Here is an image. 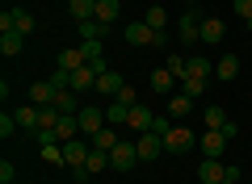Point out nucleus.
<instances>
[{"instance_id": "1", "label": "nucleus", "mask_w": 252, "mask_h": 184, "mask_svg": "<svg viewBox=\"0 0 252 184\" xmlns=\"http://www.w3.org/2000/svg\"><path fill=\"white\" fill-rule=\"evenodd\" d=\"M193 147H198L193 130L172 122V126H168V134H164V151H168V155H185V151H193Z\"/></svg>"}, {"instance_id": "2", "label": "nucleus", "mask_w": 252, "mask_h": 184, "mask_svg": "<svg viewBox=\"0 0 252 184\" xmlns=\"http://www.w3.org/2000/svg\"><path fill=\"white\" fill-rule=\"evenodd\" d=\"M126 42L130 46H168V34H156L147 21H135V26H126Z\"/></svg>"}, {"instance_id": "3", "label": "nucleus", "mask_w": 252, "mask_h": 184, "mask_svg": "<svg viewBox=\"0 0 252 184\" xmlns=\"http://www.w3.org/2000/svg\"><path fill=\"white\" fill-rule=\"evenodd\" d=\"M177 42H181V46H193V42H202V17H198L193 9L177 17Z\"/></svg>"}, {"instance_id": "4", "label": "nucleus", "mask_w": 252, "mask_h": 184, "mask_svg": "<svg viewBox=\"0 0 252 184\" xmlns=\"http://www.w3.org/2000/svg\"><path fill=\"white\" fill-rule=\"evenodd\" d=\"M135 151H139V163H152V159H160L164 155V138L156 130H143L135 138Z\"/></svg>"}, {"instance_id": "5", "label": "nucleus", "mask_w": 252, "mask_h": 184, "mask_svg": "<svg viewBox=\"0 0 252 184\" xmlns=\"http://www.w3.org/2000/svg\"><path fill=\"white\" fill-rule=\"evenodd\" d=\"M227 142H231V138H227L223 130H206V134L198 138V147H202V159H223Z\"/></svg>"}, {"instance_id": "6", "label": "nucleus", "mask_w": 252, "mask_h": 184, "mask_svg": "<svg viewBox=\"0 0 252 184\" xmlns=\"http://www.w3.org/2000/svg\"><path fill=\"white\" fill-rule=\"evenodd\" d=\"M135 163H139V151H135V142H118V147L109 151V167H114V172H130Z\"/></svg>"}, {"instance_id": "7", "label": "nucleus", "mask_w": 252, "mask_h": 184, "mask_svg": "<svg viewBox=\"0 0 252 184\" xmlns=\"http://www.w3.org/2000/svg\"><path fill=\"white\" fill-rule=\"evenodd\" d=\"M76 117H80V134H89V138L97 130H105V109H97V105H84Z\"/></svg>"}, {"instance_id": "8", "label": "nucleus", "mask_w": 252, "mask_h": 184, "mask_svg": "<svg viewBox=\"0 0 252 184\" xmlns=\"http://www.w3.org/2000/svg\"><path fill=\"white\" fill-rule=\"evenodd\" d=\"M198 180L202 184H223L227 180V163L223 159H202L198 163Z\"/></svg>"}, {"instance_id": "9", "label": "nucleus", "mask_w": 252, "mask_h": 184, "mask_svg": "<svg viewBox=\"0 0 252 184\" xmlns=\"http://www.w3.org/2000/svg\"><path fill=\"white\" fill-rule=\"evenodd\" d=\"M97 76H101V71L89 67V63L76 67V71H72V92H97Z\"/></svg>"}, {"instance_id": "10", "label": "nucleus", "mask_w": 252, "mask_h": 184, "mask_svg": "<svg viewBox=\"0 0 252 184\" xmlns=\"http://www.w3.org/2000/svg\"><path fill=\"white\" fill-rule=\"evenodd\" d=\"M177 88H181V79L172 76L168 67H156V71H152V92H164V97H172Z\"/></svg>"}, {"instance_id": "11", "label": "nucleus", "mask_w": 252, "mask_h": 184, "mask_svg": "<svg viewBox=\"0 0 252 184\" xmlns=\"http://www.w3.org/2000/svg\"><path fill=\"white\" fill-rule=\"evenodd\" d=\"M223 38H227V26H223V21H219V17H202V42H206V46H219Z\"/></svg>"}, {"instance_id": "12", "label": "nucleus", "mask_w": 252, "mask_h": 184, "mask_svg": "<svg viewBox=\"0 0 252 184\" xmlns=\"http://www.w3.org/2000/svg\"><path fill=\"white\" fill-rule=\"evenodd\" d=\"M55 97H59V88H55L51 79H38V84L30 88V101H34L38 109H42V105H55Z\"/></svg>"}, {"instance_id": "13", "label": "nucleus", "mask_w": 252, "mask_h": 184, "mask_svg": "<svg viewBox=\"0 0 252 184\" xmlns=\"http://www.w3.org/2000/svg\"><path fill=\"white\" fill-rule=\"evenodd\" d=\"M76 134H80V117H76V113H63L59 126H55V142H72Z\"/></svg>"}, {"instance_id": "14", "label": "nucleus", "mask_w": 252, "mask_h": 184, "mask_svg": "<svg viewBox=\"0 0 252 184\" xmlns=\"http://www.w3.org/2000/svg\"><path fill=\"white\" fill-rule=\"evenodd\" d=\"M89 142H80V138H72V142H63V159H67V167H80L84 159H89Z\"/></svg>"}, {"instance_id": "15", "label": "nucleus", "mask_w": 252, "mask_h": 184, "mask_svg": "<svg viewBox=\"0 0 252 184\" xmlns=\"http://www.w3.org/2000/svg\"><path fill=\"white\" fill-rule=\"evenodd\" d=\"M122 88H126V79L118 76V71H101V76H97V92H105L109 101H114L118 92H122Z\"/></svg>"}, {"instance_id": "16", "label": "nucleus", "mask_w": 252, "mask_h": 184, "mask_svg": "<svg viewBox=\"0 0 252 184\" xmlns=\"http://www.w3.org/2000/svg\"><path fill=\"white\" fill-rule=\"evenodd\" d=\"M21 46H26V34H17V29H9V34H0V54L4 59H17Z\"/></svg>"}, {"instance_id": "17", "label": "nucleus", "mask_w": 252, "mask_h": 184, "mask_svg": "<svg viewBox=\"0 0 252 184\" xmlns=\"http://www.w3.org/2000/svg\"><path fill=\"white\" fill-rule=\"evenodd\" d=\"M55 63H59L63 71H76V67H84L89 59H84V46H67V51H59V59H55Z\"/></svg>"}, {"instance_id": "18", "label": "nucleus", "mask_w": 252, "mask_h": 184, "mask_svg": "<svg viewBox=\"0 0 252 184\" xmlns=\"http://www.w3.org/2000/svg\"><path fill=\"white\" fill-rule=\"evenodd\" d=\"M189 109H193V97H185V92H172V97H168V117H172V122L189 117Z\"/></svg>"}, {"instance_id": "19", "label": "nucleus", "mask_w": 252, "mask_h": 184, "mask_svg": "<svg viewBox=\"0 0 252 184\" xmlns=\"http://www.w3.org/2000/svg\"><path fill=\"white\" fill-rule=\"evenodd\" d=\"M152 122H156V113H152V109H143V105H130V117H126V126H135V130L143 134V130H152Z\"/></svg>"}, {"instance_id": "20", "label": "nucleus", "mask_w": 252, "mask_h": 184, "mask_svg": "<svg viewBox=\"0 0 252 184\" xmlns=\"http://www.w3.org/2000/svg\"><path fill=\"white\" fill-rule=\"evenodd\" d=\"M76 29H80V42H101L109 26H101V21L93 17V21H76Z\"/></svg>"}, {"instance_id": "21", "label": "nucleus", "mask_w": 252, "mask_h": 184, "mask_svg": "<svg viewBox=\"0 0 252 184\" xmlns=\"http://www.w3.org/2000/svg\"><path fill=\"white\" fill-rule=\"evenodd\" d=\"M38 117H42V109H38L34 101H26V105L17 109V126L21 130H38Z\"/></svg>"}, {"instance_id": "22", "label": "nucleus", "mask_w": 252, "mask_h": 184, "mask_svg": "<svg viewBox=\"0 0 252 184\" xmlns=\"http://www.w3.org/2000/svg\"><path fill=\"white\" fill-rule=\"evenodd\" d=\"M118 13H122V4H118V0H97V13H93V17H97L101 26H114Z\"/></svg>"}, {"instance_id": "23", "label": "nucleus", "mask_w": 252, "mask_h": 184, "mask_svg": "<svg viewBox=\"0 0 252 184\" xmlns=\"http://www.w3.org/2000/svg\"><path fill=\"white\" fill-rule=\"evenodd\" d=\"M143 21H147L152 29H156V34H168V9H164V4H152Z\"/></svg>"}, {"instance_id": "24", "label": "nucleus", "mask_w": 252, "mask_h": 184, "mask_svg": "<svg viewBox=\"0 0 252 184\" xmlns=\"http://www.w3.org/2000/svg\"><path fill=\"white\" fill-rule=\"evenodd\" d=\"M215 76L219 79H235L240 76V54H223V59L215 63Z\"/></svg>"}, {"instance_id": "25", "label": "nucleus", "mask_w": 252, "mask_h": 184, "mask_svg": "<svg viewBox=\"0 0 252 184\" xmlns=\"http://www.w3.org/2000/svg\"><path fill=\"white\" fill-rule=\"evenodd\" d=\"M126 117H130V105H122V101H109V109H105V126H126Z\"/></svg>"}, {"instance_id": "26", "label": "nucleus", "mask_w": 252, "mask_h": 184, "mask_svg": "<svg viewBox=\"0 0 252 184\" xmlns=\"http://www.w3.org/2000/svg\"><path fill=\"white\" fill-rule=\"evenodd\" d=\"M13 29H17V34H34V29H38L34 13H26V9H13Z\"/></svg>"}, {"instance_id": "27", "label": "nucleus", "mask_w": 252, "mask_h": 184, "mask_svg": "<svg viewBox=\"0 0 252 184\" xmlns=\"http://www.w3.org/2000/svg\"><path fill=\"white\" fill-rule=\"evenodd\" d=\"M67 9H72L76 21H93V13H97V0H72Z\"/></svg>"}, {"instance_id": "28", "label": "nucleus", "mask_w": 252, "mask_h": 184, "mask_svg": "<svg viewBox=\"0 0 252 184\" xmlns=\"http://www.w3.org/2000/svg\"><path fill=\"white\" fill-rule=\"evenodd\" d=\"M118 142H122V138L114 134V126H105V130H97V134H93V147H101V151H114Z\"/></svg>"}, {"instance_id": "29", "label": "nucleus", "mask_w": 252, "mask_h": 184, "mask_svg": "<svg viewBox=\"0 0 252 184\" xmlns=\"http://www.w3.org/2000/svg\"><path fill=\"white\" fill-rule=\"evenodd\" d=\"M84 167H89V172H105V167H109V151L93 147V151H89V159H84Z\"/></svg>"}, {"instance_id": "30", "label": "nucleus", "mask_w": 252, "mask_h": 184, "mask_svg": "<svg viewBox=\"0 0 252 184\" xmlns=\"http://www.w3.org/2000/svg\"><path fill=\"white\" fill-rule=\"evenodd\" d=\"M55 109H59V113H80V109H76V92H72V88H59Z\"/></svg>"}, {"instance_id": "31", "label": "nucleus", "mask_w": 252, "mask_h": 184, "mask_svg": "<svg viewBox=\"0 0 252 184\" xmlns=\"http://www.w3.org/2000/svg\"><path fill=\"white\" fill-rule=\"evenodd\" d=\"M42 159H46L51 167H63V163H67V159H63V142H46V147H42Z\"/></svg>"}, {"instance_id": "32", "label": "nucleus", "mask_w": 252, "mask_h": 184, "mask_svg": "<svg viewBox=\"0 0 252 184\" xmlns=\"http://www.w3.org/2000/svg\"><path fill=\"white\" fill-rule=\"evenodd\" d=\"M177 92H185V97H202V92H206V79H198V76H185Z\"/></svg>"}, {"instance_id": "33", "label": "nucleus", "mask_w": 252, "mask_h": 184, "mask_svg": "<svg viewBox=\"0 0 252 184\" xmlns=\"http://www.w3.org/2000/svg\"><path fill=\"white\" fill-rule=\"evenodd\" d=\"M223 126H227V113L219 105H210L206 109V130H223Z\"/></svg>"}, {"instance_id": "34", "label": "nucleus", "mask_w": 252, "mask_h": 184, "mask_svg": "<svg viewBox=\"0 0 252 184\" xmlns=\"http://www.w3.org/2000/svg\"><path fill=\"white\" fill-rule=\"evenodd\" d=\"M21 126H17V113H0V138H13Z\"/></svg>"}, {"instance_id": "35", "label": "nucleus", "mask_w": 252, "mask_h": 184, "mask_svg": "<svg viewBox=\"0 0 252 184\" xmlns=\"http://www.w3.org/2000/svg\"><path fill=\"white\" fill-rule=\"evenodd\" d=\"M189 76H198V79H210V59H189Z\"/></svg>"}, {"instance_id": "36", "label": "nucleus", "mask_w": 252, "mask_h": 184, "mask_svg": "<svg viewBox=\"0 0 252 184\" xmlns=\"http://www.w3.org/2000/svg\"><path fill=\"white\" fill-rule=\"evenodd\" d=\"M0 184H17V167H13L9 159H4V163H0Z\"/></svg>"}, {"instance_id": "37", "label": "nucleus", "mask_w": 252, "mask_h": 184, "mask_svg": "<svg viewBox=\"0 0 252 184\" xmlns=\"http://www.w3.org/2000/svg\"><path fill=\"white\" fill-rule=\"evenodd\" d=\"M114 101H122V105H139V97H135V88H130V84H126V88H122V92H118Z\"/></svg>"}, {"instance_id": "38", "label": "nucleus", "mask_w": 252, "mask_h": 184, "mask_svg": "<svg viewBox=\"0 0 252 184\" xmlns=\"http://www.w3.org/2000/svg\"><path fill=\"white\" fill-rule=\"evenodd\" d=\"M235 13H240L244 21H252V0H235Z\"/></svg>"}, {"instance_id": "39", "label": "nucleus", "mask_w": 252, "mask_h": 184, "mask_svg": "<svg viewBox=\"0 0 252 184\" xmlns=\"http://www.w3.org/2000/svg\"><path fill=\"white\" fill-rule=\"evenodd\" d=\"M168 126H172V117H156V122H152V130L164 138V134H168Z\"/></svg>"}, {"instance_id": "40", "label": "nucleus", "mask_w": 252, "mask_h": 184, "mask_svg": "<svg viewBox=\"0 0 252 184\" xmlns=\"http://www.w3.org/2000/svg\"><path fill=\"white\" fill-rule=\"evenodd\" d=\"M223 184H240V180H235V176H227V180H223Z\"/></svg>"}, {"instance_id": "41", "label": "nucleus", "mask_w": 252, "mask_h": 184, "mask_svg": "<svg viewBox=\"0 0 252 184\" xmlns=\"http://www.w3.org/2000/svg\"><path fill=\"white\" fill-rule=\"evenodd\" d=\"M244 26H248V34H252V21H244Z\"/></svg>"}, {"instance_id": "42", "label": "nucleus", "mask_w": 252, "mask_h": 184, "mask_svg": "<svg viewBox=\"0 0 252 184\" xmlns=\"http://www.w3.org/2000/svg\"><path fill=\"white\" fill-rule=\"evenodd\" d=\"M185 4H193V0H185Z\"/></svg>"}]
</instances>
